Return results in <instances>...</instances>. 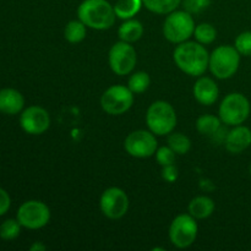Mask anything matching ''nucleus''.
I'll return each instance as SVG.
<instances>
[{"label":"nucleus","mask_w":251,"mask_h":251,"mask_svg":"<svg viewBox=\"0 0 251 251\" xmlns=\"http://www.w3.org/2000/svg\"><path fill=\"white\" fill-rule=\"evenodd\" d=\"M173 59L176 65L186 75L200 77L208 69L210 54L203 44L186 41L176 44Z\"/></svg>","instance_id":"1"},{"label":"nucleus","mask_w":251,"mask_h":251,"mask_svg":"<svg viewBox=\"0 0 251 251\" xmlns=\"http://www.w3.org/2000/svg\"><path fill=\"white\" fill-rule=\"evenodd\" d=\"M87 34V26L81 20H73L68 22L64 29V37L69 43H80L86 38Z\"/></svg>","instance_id":"21"},{"label":"nucleus","mask_w":251,"mask_h":251,"mask_svg":"<svg viewBox=\"0 0 251 251\" xmlns=\"http://www.w3.org/2000/svg\"><path fill=\"white\" fill-rule=\"evenodd\" d=\"M118 36L120 41L127 42V43H135L144 36V25L136 19L124 20L118 29Z\"/></svg>","instance_id":"18"},{"label":"nucleus","mask_w":251,"mask_h":251,"mask_svg":"<svg viewBox=\"0 0 251 251\" xmlns=\"http://www.w3.org/2000/svg\"><path fill=\"white\" fill-rule=\"evenodd\" d=\"M150 85H151V78L150 75L145 71H137L130 76L129 81H127V87L130 88L134 95H141L145 91L149 90Z\"/></svg>","instance_id":"23"},{"label":"nucleus","mask_w":251,"mask_h":251,"mask_svg":"<svg viewBox=\"0 0 251 251\" xmlns=\"http://www.w3.org/2000/svg\"><path fill=\"white\" fill-rule=\"evenodd\" d=\"M195 31V21L190 12L176 10L168 14L163 24V36L173 44H180L190 39Z\"/></svg>","instance_id":"5"},{"label":"nucleus","mask_w":251,"mask_h":251,"mask_svg":"<svg viewBox=\"0 0 251 251\" xmlns=\"http://www.w3.org/2000/svg\"><path fill=\"white\" fill-rule=\"evenodd\" d=\"M249 172H250V176H251V164H250V168H249Z\"/></svg>","instance_id":"33"},{"label":"nucleus","mask_w":251,"mask_h":251,"mask_svg":"<svg viewBox=\"0 0 251 251\" xmlns=\"http://www.w3.org/2000/svg\"><path fill=\"white\" fill-rule=\"evenodd\" d=\"M46 249H47V247L43 244V243H41V242L33 243V244L29 247V250H31V251H44Z\"/></svg>","instance_id":"32"},{"label":"nucleus","mask_w":251,"mask_h":251,"mask_svg":"<svg viewBox=\"0 0 251 251\" xmlns=\"http://www.w3.org/2000/svg\"><path fill=\"white\" fill-rule=\"evenodd\" d=\"M142 5V0H117L113 6L118 19L129 20L139 14Z\"/></svg>","instance_id":"19"},{"label":"nucleus","mask_w":251,"mask_h":251,"mask_svg":"<svg viewBox=\"0 0 251 251\" xmlns=\"http://www.w3.org/2000/svg\"><path fill=\"white\" fill-rule=\"evenodd\" d=\"M194 97L200 104L202 105H212L216 103L220 96V88L215 80L207 76H200L195 82L193 88Z\"/></svg>","instance_id":"15"},{"label":"nucleus","mask_w":251,"mask_h":251,"mask_svg":"<svg viewBox=\"0 0 251 251\" xmlns=\"http://www.w3.org/2000/svg\"><path fill=\"white\" fill-rule=\"evenodd\" d=\"M194 37H195L196 42L203 44V46H207V44L213 43L217 38V31H216L215 27L211 24H200L198 26H195V31H194Z\"/></svg>","instance_id":"25"},{"label":"nucleus","mask_w":251,"mask_h":251,"mask_svg":"<svg viewBox=\"0 0 251 251\" xmlns=\"http://www.w3.org/2000/svg\"><path fill=\"white\" fill-rule=\"evenodd\" d=\"M17 221L27 229H41L50 221V210L42 201H26L17 211Z\"/></svg>","instance_id":"10"},{"label":"nucleus","mask_w":251,"mask_h":251,"mask_svg":"<svg viewBox=\"0 0 251 251\" xmlns=\"http://www.w3.org/2000/svg\"><path fill=\"white\" fill-rule=\"evenodd\" d=\"M250 102L244 95L233 92L226 96L218 108V117L228 126L242 125L250 115Z\"/></svg>","instance_id":"6"},{"label":"nucleus","mask_w":251,"mask_h":251,"mask_svg":"<svg viewBox=\"0 0 251 251\" xmlns=\"http://www.w3.org/2000/svg\"><path fill=\"white\" fill-rule=\"evenodd\" d=\"M103 215L109 220H120L129 210V198L123 189L113 186L103 191L100 200Z\"/></svg>","instance_id":"12"},{"label":"nucleus","mask_w":251,"mask_h":251,"mask_svg":"<svg viewBox=\"0 0 251 251\" xmlns=\"http://www.w3.org/2000/svg\"><path fill=\"white\" fill-rule=\"evenodd\" d=\"M77 16L87 28L96 31L109 29L117 19L114 6L107 0H83L77 7Z\"/></svg>","instance_id":"2"},{"label":"nucleus","mask_w":251,"mask_h":251,"mask_svg":"<svg viewBox=\"0 0 251 251\" xmlns=\"http://www.w3.org/2000/svg\"><path fill=\"white\" fill-rule=\"evenodd\" d=\"M134 96L127 86L113 85L103 92L100 107L109 115H122L132 107Z\"/></svg>","instance_id":"8"},{"label":"nucleus","mask_w":251,"mask_h":251,"mask_svg":"<svg viewBox=\"0 0 251 251\" xmlns=\"http://www.w3.org/2000/svg\"><path fill=\"white\" fill-rule=\"evenodd\" d=\"M222 120L220 117L211 114H203L196 120V129L201 135L212 137L222 127Z\"/></svg>","instance_id":"20"},{"label":"nucleus","mask_w":251,"mask_h":251,"mask_svg":"<svg viewBox=\"0 0 251 251\" xmlns=\"http://www.w3.org/2000/svg\"><path fill=\"white\" fill-rule=\"evenodd\" d=\"M225 146L228 152L233 154H239L251 146V130L244 125H237L226 137Z\"/></svg>","instance_id":"14"},{"label":"nucleus","mask_w":251,"mask_h":251,"mask_svg":"<svg viewBox=\"0 0 251 251\" xmlns=\"http://www.w3.org/2000/svg\"><path fill=\"white\" fill-rule=\"evenodd\" d=\"M235 49L239 51L240 55L251 56V31H247L240 33L235 38L234 43Z\"/></svg>","instance_id":"27"},{"label":"nucleus","mask_w":251,"mask_h":251,"mask_svg":"<svg viewBox=\"0 0 251 251\" xmlns=\"http://www.w3.org/2000/svg\"><path fill=\"white\" fill-rule=\"evenodd\" d=\"M20 125L29 135L44 134L50 126V117L44 108L31 105L21 113Z\"/></svg>","instance_id":"13"},{"label":"nucleus","mask_w":251,"mask_h":251,"mask_svg":"<svg viewBox=\"0 0 251 251\" xmlns=\"http://www.w3.org/2000/svg\"><path fill=\"white\" fill-rule=\"evenodd\" d=\"M21 227L17 220H6L0 225V238L4 240L16 239L21 232Z\"/></svg>","instance_id":"26"},{"label":"nucleus","mask_w":251,"mask_h":251,"mask_svg":"<svg viewBox=\"0 0 251 251\" xmlns=\"http://www.w3.org/2000/svg\"><path fill=\"white\" fill-rule=\"evenodd\" d=\"M240 65V54L233 46H220L210 54L208 69L218 80H227L237 74Z\"/></svg>","instance_id":"4"},{"label":"nucleus","mask_w":251,"mask_h":251,"mask_svg":"<svg viewBox=\"0 0 251 251\" xmlns=\"http://www.w3.org/2000/svg\"><path fill=\"white\" fill-rule=\"evenodd\" d=\"M215 201L208 196H196L189 203V213L196 220H205L215 212Z\"/></svg>","instance_id":"17"},{"label":"nucleus","mask_w":251,"mask_h":251,"mask_svg":"<svg viewBox=\"0 0 251 251\" xmlns=\"http://www.w3.org/2000/svg\"><path fill=\"white\" fill-rule=\"evenodd\" d=\"M109 66L115 75L125 76L134 71L137 63V54L131 43L117 42L113 44L108 54Z\"/></svg>","instance_id":"9"},{"label":"nucleus","mask_w":251,"mask_h":251,"mask_svg":"<svg viewBox=\"0 0 251 251\" xmlns=\"http://www.w3.org/2000/svg\"><path fill=\"white\" fill-rule=\"evenodd\" d=\"M212 0H184L183 6L184 10L193 14H200L201 11L207 9L211 5Z\"/></svg>","instance_id":"29"},{"label":"nucleus","mask_w":251,"mask_h":251,"mask_svg":"<svg viewBox=\"0 0 251 251\" xmlns=\"http://www.w3.org/2000/svg\"><path fill=\"white\" fill-rule=\"evenodd\" d=\"M198 233L199 226L196 218L190 213H181L172 221L169 227V240L174 247L185 249L195 243Z\"/></svg>","instance_id":"7"},{"label":"nucleus","mask_w":251,"mask_h":251,"mask_svg":"<svg viewBox=\"0 0 251 251\" xmlns=\"http://www.w3.org/2000/svg\"><path fill=\"white\" fill-rule=\"evenodd\" d=\"M25 105V98L15 88H2L0 90V112L4 114L14 115L22 112Z\"/></svg>","instance_id":"16"},{"label":"nucleus","mask_w":251,"mask_h":251,"mask_svg":"<svg viewBox=\"0 0 251 251\" xmlns=\"http://www.w3.org/2000/svg\"><path fill=\"white\" fill-rule=\"evenodd\" d=\"M154 154H156L157 162H158L162 167L174 164V162H176V153L169 146L158 147Z\"/></svg>","instance_id":"28"},{"label":"nucleus","mask_w":251,"mask_h":251,"mask_svg":"<svg viewBox=\"0 0 251 251\" xmlns=\"http://www.w3.org/2000/svg\"><path fill=\"white\" fill-rule=\"evenodd\" d=\"M10 205H11V200H10L9 194L4 189L0 188V216H4L9 211Z\"/></svg>","instance_id":"31"},{"label":"nucleus","mask_w":251,"mask_h":251,"mask_svg":"<svg viewBox=\"0 0 251 251\" xmlns=\"http://www.w3.org/2000/svg\"><path fill=\"white\" fill-rule=\"evenodd\" d=\"M179 172L174 164H169V166L162 167V178L166 180L167 183H174L178 179Z\"/></svg>","instance_id":"30"},{"label":"nucleus","mask_w":251,"mask_h":251,"mask_svg":"<svg viewBox=\"0 0 251 251\" xmlns=\"http://www.w3.org/2000/svg\"><path fill=\"white\" fill-rule=\"evenodd\" d=\"M124 149L135 158H149L158 149L156 135L149 130H136L130 132L124 141Z\"/></svg>","instance_id":"11"},{"label":"nucleus","mask_w":251,"mask_h":251,"mask_svg":"<svg viewBox=\"0 0 251 251\" xmlns=\"http://www.w3.org/2000/svg\"><path fill=\"white\" fill-rule=\"evenodd\" d=\"M144 6L153 14L168 15L176 11L181 0H142Z\"/></svg>","instance_id":"22"},{"label":"nucleus","mask_w":251,"mask_h":251,"mask_svg":"<svg viewBox=\"0 0 251 251\" xmlns=\"http://www.w3.org/2000/svg\"><path fill=\"white\" fill-rule=\"evenodd\" d=\"M168 146L176 152V154H186L191 149V141L186 135L181 132H171L168 135Z\"/></svg>","instance_id":"24"},{"label":"nucleus","mask_w":251,"mask_h":251,"mask_svg":"<svg viewBox=\"0 0 251 251\" xmlns=\"http://www.w3.org/2000/svg\"><path fill=\"white\" fill-rule=\"evenodd\" d=\"M176 122V109L166 100H156L147 109L146 124L150 131L156 136H164L173 132Z\"/></svg>","instance_id":"3"}]
</instances>
